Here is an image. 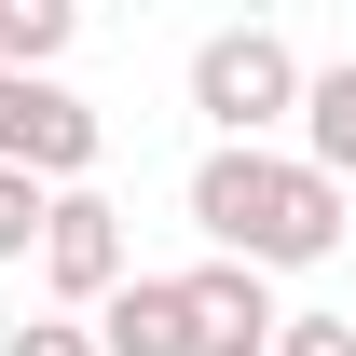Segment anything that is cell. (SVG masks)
Wrapping results in <instances>:
<instances>
[{"mask_svg": "<svg viewBox=\"0 0 356 356\" xmlns=\"http://www.w3.org/2000/svg\"><path fill=\"white\" fill-rule=\"evenodd\" d=\"M192 233H206V261L315 274V261H343L356 192H343V178H315L302 151H206V165H192Z\"/></svg>", "mask_w": 356, "mask_h": 356, "instance_id": "6da1fadb", "label": "cell"}, {"mask_svg": "<svg viewBox=\"0 0 356 356\" xmlns=\"http://www.w3.org/2000/svg\"><path fill=\"white\" fill-rule=\"evenodd\" d=\"M302 42L288 28H206L192 42V110L220 124V151H274V124H302Z\"/></svg>", "mask_w": 356, "mask_h": 356, "instance_id": "7a4b0ae2", "label": "cell"}, {"mask_svg": "<svg viewBox=\"0 0 356 356\" xmlns=\"http://www.w3.org/2000/svg\"><path fill=\"white\" fill-rule=\"evenodd\" d=\"M96 151H110V124H96L69 83H14V69H0V165H14V178L96 192Z\"/></svg>", "mask_w": 356, "mask_h": 356, "instance_id": "3957f363", "label": "cell"}, {"mask_svg": "<svg viewBox=\"0 0 356 356\" xmlns=\"http://www.w3.org/2000/svg\"><path fill=\"white\" fill-rule=\"evenodd\" d=\"M124 274H137L124 206H110V192H55V220H42V288H55V315H96Z\"/></svg>", "mask_w": 356, "mask_h": 356, "instance_id": "277c9868", "label": "cell"}, {"mask_svg": "<svg viewBox=\"0 0 356 356\" xmlns=\"http://www.w3.org/2000/svg\"><path fill=\"white\" fill-rule=\"evenodd\" d=\"M178 302H192V343H206V356H274V329H288L274 274H247V261H192Z\"/></svg>", "mask_w": 356, "mask_h": 356, "instance_id": "5b68a950", "label": "cell"}, {"mask_svg": "<svg viewBox=\"0 0 356 356\" xmlns=\"http://www.w3.org/2000/svg\"><path fill=\"white\" fill-rule=\"evenodd\" d=\"M83 329H96V356H206V343H192V302H178V274H124V288H110Z\"/></svg>", "mask_w": 356, "mask_h": 356, "instance_id": "8992f818", "label": "cell"}, {"mask_svg": "<svg viewBox=\"0 0 356 356\" xmlns=\"http://www.w3.org/2000/svg\"><path fill=\"white\" fill-rule=\"evenodd\" d=\"M302 165H315V178H343V192H356V55L302 83Z\"/></svg>", "mask_w": 356, "mask_h": 356, "instance_id": "52a82bcc", "label": "cell"}, {"mask_svg": "<svg viewBox=\"0 0 356 356\" xmlns=\"http://www.w3.org/2000/svg\"><path fill=\"white\" fill-rule=\"evenodd\" d=\"M83 42V14L69 0H0V69L14 83H55V55Z\"/></svg>", "mask_w": 356, "mask_h": 356, "instance_id": "ba28073f", "label": "cell"}, {"mask_svg": "<svg viewBox=\"0 0 356 356\" xmlns=\"http://www.w3.org/2000/svg\"><path fill=\"white\" fill-rule=\"evenodd\" d=\"M42 220H55V192L0 165V261H42Z\"/></svg>", "mask_w": 356, "mask_h": 356, "instance_id": "9c48e42d", "label": "cell"}, {"mask_svg": "<svg viewBox=\"0 0 356 356\" xmlns=\"http://www.w3.org/2000/svg\"><path fill=\"white\" fill-rule=\"evenodd\" d=\"M0 356H96V329H83V315H14Z\"/></svg>", "mask_w": 356, "mask_h": 356, "instance_id": "30bf717a", "label": "cell"}, {"mask_svg": "<svg viewBox=\"0 0 356 356\" xmlns=\"http://www.w3.org/2000/svg\"><path fill=\"white\" fill-rule=\"evenodd\" d=\"M274 356H356V315H288Z\"/></svg>", "mask_w": 356, "mask_h": 356, "instance_id": "8fae6325", "label": "cell"}]
</instances>
